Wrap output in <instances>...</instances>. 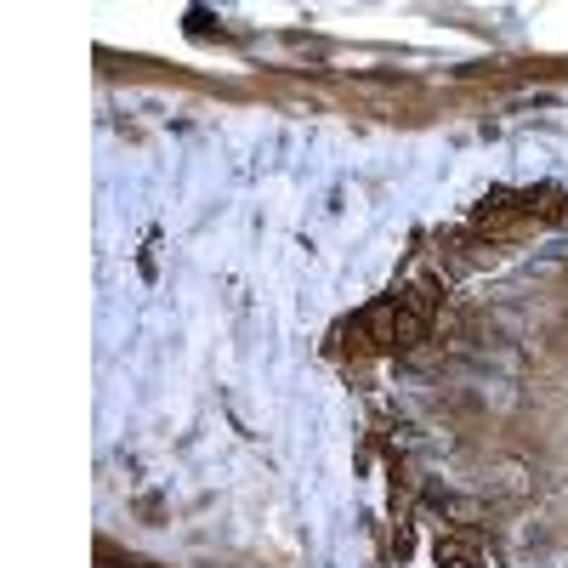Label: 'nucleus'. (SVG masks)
<instances>
[{
	"mask_svg": "<svg viewBox=\"0 0 568 568\" xmlns=\"http://www.w3.org/2000/svg\"><path fill=\"white\" fill-rule=\"evenodd\" d=\"M432 307H438V290H432V284H409L404 296L370 307V313L358 319L353 336H358V347H370V353H409V347L426 341Z\"/></svg>",
	"mask_w": 568,
	"mask_h": 568,
	"instance_id": "f257e3e1",
	"label": "nucleus"
},
{
	"mask_svg": "<svg viewBox=\"0 0 568 568\" xmlns=\"http://www.w3.org/2000/svg\"><path fill=\"white\" fill-rule=\"evenodd\" d=\"M438 563H444V568H489L478 551L466 546V540H438Z\"/></svg>",
	"mask_w": 568,
	"mask_h": 568,
	"instance_id": "f03ea898",
	"label": "nucleus"
}]
</instances>
